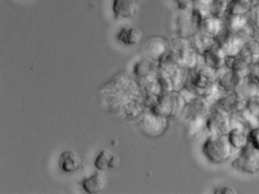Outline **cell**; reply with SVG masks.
I'll use <instances>...</instances> for the list:
<instances>
[{
    "mask_svg": "<svg viewBox=\"0 0 259 194\" xmlns=\"http://www.w3.org/2000/svg\"><path fill=\"white\" fill-rule=\"evenodd\" d=\"M217 71L206 66L198 65L195 69L188 71L184 89L196 96L209 98L218 88Z\"/></svg>",
    "mask_w": 259,
    "mask_h": 194,
    "instance_id": "obj_1",
    "label": "cell"
},
{
    "mask_svg": "<svg viewBox=\"0 0 259 194\" xmlns=\"http://www.w3.org/2000/svg\"><path fill=\"white\" fill-rule=\"evenodd\" d=\"M232 150L227 135H210L202 145L204 157L215 165L227 162L231 157Z\"/></svg>",
    "mask_w": 259,
    "mask_h": 194,
    "instance_id": "obj_2",
    "label": "cell"
},
{
    "mask_svg": "<svg viewBox=\"0 0 259 194\" xmlns=\"http://www.w3.org/2000/svg\"><path fill=\"white\" fill-rule=\"evenodd\" d=\"M232 167L236 171L253 174L259 171V149L248 143L239 151L237 157L232 162Z\"/></svg>",
    "mask_w": 259,
    "mask_h": 194,
    "instance_id": "obj_3",
    "label": "cell"
},
{
    "mask_svg": "<svg viewBox=\"0 0 259 194\" xmlns=\"http://www.w3.org/2000/svg\"><path fill=\"white\" fill-rule=\"evenodd\" d=\"M230 116L231 115L213 104L207 116L206 129H207L210 135L228 134L229 131L231 130Z\"/></svg>",
    "mask_w": 259,
    "mask_h": 194,
    "instance_id": "obj_4",
    "label": "cell"
},
{
    "mask_svg": "<svg viewBox=\"0 0 259 194\" xmlns=\"http://www.w3.org/2000/svg\"><path fill=\"white\" fill-rule=\"evenodd\" d=\"M213 104L232 115L245 108L246 100L238 95L236 92H227L225 95L215 101Z\"/></svg>",
    "mask_w": 259,
    "mask_h": 194,
    "instance_id": "obj_5",
    "label": "cell"
},
{
    "mask_svg": "<svg viewBox=\"0 0 259 194\" xmlns=\"http://www.w3.org/2000/svg\"><path fill=\"white\" fill-rule=\"evenodd\" d=\"M211 105L207 98L195 96L186 103L183 114L186 120L196 116H207L210 113Z\"/></svg>",
    "mask_w": 259,
    "mask_h": 194,
    "instance_id": "obj_6",
    "label": "cell"
},
{
    "mask_svg": "<svg viewBox=\"0 0 259 194\" xmlns=\"http://www.w3.org/2000/svg\"><path fill=\"white\" fill-rule=\"evenodd\" d=\"M201 56L204 64L214 70L225 67L226 54L217 42Z\"/></svg>",
    "mask_w": 259,
    "mask_h": 194,
    "instance_id": "obj_7",
    "label": "cell"
},
{
    "mask_svg": "<svg viewBox=\"0 0 259 194\" xmlns=\"http://www.w3.org/2000/svg\"><path fill=\"white\" fill-rule=\"evenodd\" d=\"M244 76L245 75L239 72L227 69L221 75L218 74V84L224 92H236L242 83Z\"/></svg>",
    "mask_w": 259,
    "mask_h": 194,
    "instance_id": "obj_8",
    "label": "cell"
},
{
    "mask_svg": "<svg viewBox=\"0 0 259 194\" xmlns=\"http://www.w3.org/2000/svg\"><path fill=\"white\" fill-rule=\"evenodd\" d=\"M139 8V0H113V12L116 19L133 17Z\"/></svg>",
    "mask_w": 259,
    "mask_h": 194,
    "instance_id": "obj_9",
    "label": "cell"
},
{
    "mask_svg": "<svg viewBox=\"0 0 259 194\" xmlns=\"http://www.w3.org/2000/svg\"><path fill=\"white\" fill-rule=\"evenodd\" d=\"M81 183L83 189L88 193H98L105 186L107 177L103 171L98 170V171L94 173L91 177L83 179Z\"/></svg>",
    "mask_w": 259,
    "mask_h": 194,
    "instance_id": "obj_10",
    "label": "cell"
},
{
    "mask_svg": "<svg viewBox=\"0 0 259 194\" xmlns=\"http://www.w3.org/2000/svg\"><path fill=\"white\" fill-rule=\"evenodd\" d=\"M236 92L246 101L250 98L259 96L258 80L250 74L245 75Z\"/></svg>",
    "mask_w": 259,
    "mask_h": 194,
    "instance_id": "obj_11",
    "label": "cell"
},
{
    "mask_svg": "<svg viewBox=\"0 0 259 194\" xmlns=\"http://www.w3.org/2000/svg\"><path fill=\"white\" fill-rule=\"evenodd\" d=\"M82 165L81 157L75 151L66 150L63 151L59 158V165L62 171L72 173L79 169Z\"/></svg>",
    "mask_w": 259,
    "mask_h": 194,
    "instance_id": "obj_12",
    "label": "cell"
},
{
    "mask_svg": "<svg viewBox=\"0 0 259 194\" xmlns=\"http://www.w3.org/2000/svg\"><path fill=\"white\" fill-rule=\"evenodd\" d=\"M192 48L199 55H202L204 51L210 48L216 42L215 37L207 34L201 30H198L189 38Z\"/></svg>",
    "mask_w": 259,
    "mask_h": 194,
    "instance_id": "obj_13",
    "label": "cell"
},
{
    "mask_svg": "<svg viewBox=\"0 0 259 194\" xmlns=\"http://www.w3.org/2000/svg\"><path fill=\"white\" fill-rule=\"evenodd\" d=\"M119 163V156L108 150H102L95 159V166L97 169L104 171L108 168H116Z\"/></svg>",
    "mask_w": 259,
    "mask_h": 194,
    "instance_id": "obj_14",
    "label": "cell"
},
{
    "mask_svg": "<svg viewBox=\"0 0 259 194\" xmlns=\"http://www.w3.org/2000/svg\"><path fill=\"white\" fill-rule=\"evenodd\" d=\"M239 54L250 66L259 64V41L248 40Z\"/></svg>",
    "mask_w": 259,
    "mask_h": 194,
    "instance_id": "obj_15",
    "label": "cell"
},
{
    "mask_svg": "<svg viewBox=\"0 0 259 194\" xmlns=\"http://www.w3.org/2000/svg\"><path fill=\"white\" fill-rule=\"evenodd\" d=\"M225 27V22L223 20V19L210 16L204 19L200 30L210 34L216 39V37L222 33Z\"/></svg>",
    "mask_w": 259,
    "mask_h": 194,
    "instance_id": "obj_16",
    "label": "cell"
},
{
    "mask_svg": "<svg viewBox=\"0 0 259 194\" xmlns=\"http://www.w3.org/2000/svg\"><path fill=\"white\" fill-rule=\"evenodd\" d=\"M229 142L233 148L242 149L249 143L248 131L240 128H233L227 134Z\"/></svg>",
    "mask_w": 259,
    "mask_h": 194,
    "instance_id": "obj_17",
    "label": "cell"
},
{
    "mask_svg": "<svg viewBox=\"0 0 259 194\" xmlns=\"http://www.w3.org/2000/svg\"><path fill=\"white\" fill-rule=\"evenodd\" d=\"M250 65L247 63L246 60L241 56L240 54L237 55H227L225 57V67L231 70L236 71L243 75H246L245 71H250Z\"/></svg>",
    "mask_w": 259,
    "mask_h": 194,
    "instance_id": "obj_18",
    "label": "cell"
},
{
    "mask_svg": "<svg viewBox=\"0 0 259 194\" xmlns=\"http://www.w3.org/2000/svg\"><path fill=\"white\" fill-rule=\"evenodd\" d=\"M249 24V20L245 15L234 16V15L227 14V20L225 22L227 28L232 32L236 33V34L242 32Z\"/></svg>",
    "mask_w": 259,
    "mask_h": 194,
    "instance_id": "obj_19",
    "label": "cell"
},
{
    "mask_svg": "<svg viewBox=\"0 0 259 194\" xmlns=\"http://www.w3.org/2000/svg\"><path fill=\"white\" fill-rule=\"evenodd\" d=\"M177 27H178L179 37H185V38H190L198 31L192 22L191 14L183 15L180 16Z\"/></svg>",
    "mask_w": 259,
    "mask_h": 194,
    "instance_id": "obj_20",
    "label": "cell"
},
{
    "mask_svg": "<svg viewBox=\"0 0 259 194\" xmlns=\"http://www.w3.org/2000/svg\"><path fill=\"white\" fill-rule=\"evenodd\" d=\"M142 37L140 31L134 28H124L118 33L116 38L126 46L137 45Z\"/></svg>",
    "mask_w": 259,
    "mask_h": 194,
    "instance_id": "obj_21",
    "label": "cell"
},
{
    "mask_svg": "<svg viewBox=\"0 0 259 194\" xmlns=\"http://www.w3.org/2000/svg\"><path fill=\"white\" fill-rule=\"evenodd\" d=\"M252 5V0H230L228 14L245 15L249 13Z\"/></svg>",
    "mask_w": 259,
    "mask_h": 194,
    "instance_id": "obj_22",
    "label": "cell"
},
{
    "mask_svg": "<svg viewBox=\"0 0 259 194\" xmlns=\"http://www.w3.org/2000/svg\"><path fill=\"white\" fill-rule=\"evenodd\" d=\"M207 116H196L188 119L187 130L189 135L196 136L206 129Z\"/></svg>",
    "mask_w": 259,
    "mask_h": 194,
    "instance_id": "obj_23",
    "label": "cell"
},
{
    "mask_svg": "<svg viewBox=\"0 0 259 194\" xmlns=\"http://www.w3.org/2000/svg\"><path fill=\"white\" fill-rule=\"evenodd\" d=\"M228 0H212L210 1V13L212 16L223 19L226 14H228Z\"/></svg>",
    "mask_w": 259,
    "mask_h": 194,
    "instance_id": "obj_24",
    "label": "cell"
},
{
    "mask_svg": "<svg viewBox=\"0 0 259 194\" xmlns=\"http://www.w3.org/2000/svg\"><path fill=\"white\" fill-rule=\"evenodd\" d=\"M249 13V21L251 25L259 29V4H253Z\"/></svg>",
    "mask_w": 259,
    "mask_h": 194,
    "instance_id": "obj_25",
    "label": "cell"
},
{
    "mask_svg": "<svg viewBox=\"0 0 259 194\" xmlns=\"http://www.w3.org/2000/svg\"><path fill=\"white\" fill-rule=\"evenodd\" d=\"M248 139L253 147L259 149V127H253L248 131Z\"/></svg>",
    "mask_w": 259,
    "mask_h": 194,
    "instance_id": "obj_26",
    "label": "cell"
},
{
    "mask_svg": "<svg viewBox=\"0 0 259 194\" xmlns=\"http://www.w3.org/2000/svg\"><path fill=\"white\" fill-rule=\"evenodd\" d=\"M174 2L178 6V8L182 11H188L191 10L192 8V4L191 0H174Z\"/></svg>",
    "mask_w": 259,
    "mask_h": 194,
    "instance_id": "obj_27",
    "label": "cell"
},
{
    "mask_svg": "<svg viewBox=\"0 0 259 194\" xmlns=\"http://www.w3.org/2000/svg\"><path fill=\"white\" fill-rule=\"evenodd\" d=\"M213 193L216 194H234L236 193L234 189L225 186H217L213 189Z\"/></svg>",
    "mask_w": 259,
    "mask_h": 194,
    "instance_id": "obj_28",
    "label": "cell"
},
{
    "mask_svg": "<svg viewBox=\"0 0 259 194\" xmlns=\"http://www.w3.org/2000/svg\"><path fill=\"white\" fill-rule=\"evenodd\" d=\"M191 1H192V4H195V3L198 2L200 0H191Z\"/></svg>",
    "mask_w": 259,
    "mask_h": 194,
    "instance_id": "obj_29",
    "label": "cell"
},
{
    "mask_svg": "<svg viewBox=\"0 0 259 194\" xmlns=\"http://www.w3.org/2000/svg\"><path fill=\"white\" fill-rule=\"evenodd\" d=\"M209 1H212V0H209Z\"/></svg>",
    "mask_w": 259,
    "mask_h": 194,
    "instance_id": "obj_30",
    "label": "cell"
}]
</instances>
